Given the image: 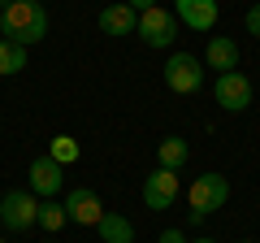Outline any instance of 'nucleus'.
I'll return each mask as SVG.
<instances>
[{"label": "nucleus", "instance_id": "nucleus-1", "mask_svg": "<svg viewBox=\"0 0 260 243\" xmlns=\"http://www.w3.org/2000/svg\"><path fill=\"white\" fill-rule=\"evenodd\" d=\"M0 35L9 39V44H39L48 35V13L39 0H9L5 9H0Z\"/></svg>", "mask_w": 260, "mask_h": 243}, {"label": "nucleus", "instance_id": "nucleus-2", "mask_svg": "<svg viewBox=\"0 0 260 243\" xmlns=\"http://www.w3.org/2000/svg\"><path fill=\"white\" fill-rule=\"evenodd\" d=\"M186 200H191V208H186V222L200 226L208 213H217V208L230 200V183H225L221 174H200L191 183V191H186Z\"/></svg>", "mask_w": 260, "mask_h": 243}, {"label": "nucleus", "instance_id": "nucleus-3", "mask_svg": "<svg viewBox=\"0 0 260 243\" xmlns=\"http://www.w3.org/2000/svg\"><path fill=\"white\" fill-rule=\"evenodd\" d=\"M39 222V200L35 191H5V200H0V226L13 234H26L30 226Z\"/></svg>", "mask_w": 260, "mask_h": 243}, {"label": "nucleus", "instance_id": "nucleus-4", "mask_svg": "<svg viewBox=\"0 0 260 243\" xmlns=\"http://www.w3.org/2000/svg\"><path fill=\"white\" fill-rule=\"evenodd\" d=\"M165 87L178 96H195L200 87H204V70H200V56L191 52H174L165 61Z\"/></svg>", "mask_w": 260, "mask_h": 243}, {"label": "nucleus", "instance_id": "nucleus-5", "mask_svg": "<svg viewBox=\"0 0 260 243\" xmlns=\"http://www.w3.org/2000/svg\"><path fill=\"white\" fill-rule=\"evenodd\" d=\"M135 35H139L148 48H169V44L178 39V18L156 5V9L139 13V31H135Z\"/></svg>", "mask_w": 260, "mask_h": 243}, {"label": "nucleus", "instance_id": "nucleus-6", "mask_svg": "<svg viewBox=\"0 0 260 243\" xmlns=\"http://www.w3.org/2000/svg\"><path fill=\"white\" fill-rule=\"evenodd\" d=\"M213 96H217V104H221L225 113H243V109L251 104V83H247V74L230 70V74H217Z\"/></svg>", "mask_w": 260, "mask_h": 243}, {"label": "nucleus", "instance_id": "nucleus-7", "mask_svg": "<svg viewBox=\"0 0 260 243\" xmlns=\"http://www.w3.org/2000/svg\"><path fill=\"white\" fill-rule=\"evenodd\" d=\"M178 191H182V183H178L174 169H156V174L143 178V204L156 208V213H165L169 204L178 200Z\"/></svg>", "mask_w": 260, "mask_h": 243}, {"label": "nucleus", "instance_id": "nucleus-8", "mask_svg": "<svg viewBox=\"0 0 260 243\" xmlns=\"http://www.w3.org/2000/svg\"><path fill=\"white\" fill-rule=\"evenodd\" d=\"M61 169H65V165H56L52 157H39V161H30V169H26V174H30V178H26V187L35 191L39 200H52L56 191H61V178H65Z\"/></svg>", "mask_w": 260, "mask_h": 243}, {"label": "nucleus", "instance_id": "nucleus-9", "mask_svg": "<svg viewBox=\"0 0 260 243\" xmlns=\"http://www.w3.org/2000/svg\"><path fill=\"white\" fill-rule=\"evenodd\" d=\"M61 204H65V213H70V222H78V226H95L104 217V204H100V196H95L91 187H74Z\"/></svg>", "mask_w": 260, "mask_h": 243}, {"label": "nucleus", "instance_id": "nucleus-10", "mask_svg": "<svg viewBox=\"0 0 260 243\" xmlns=\"http://www.w3.org/2000/svg\"><path fill=\"white\" fill-rule=\"evenodd\" d=\"M174 18L191 31H213L217 26V0H174Z\"/></svg>", "mask_w": 260, "mask_h": 243}, {"label": "nucleus", "instance_id": "nucleus-11", "mask_svg": "<svg viewBox=\"0 0 260 243\" xmlns=\"http://www.w3.org/2000/svg\"><path fill=\"white\" fill-rule=\"evenodd\" d=\"M100 31H104V35H135V31H139V13L130 9L126 0L104 5V9H100Z\"/></svg>", "mask_w": 260, "mask_h": 243}, {"label": "nucleus", "instance_id": "nucleus-12", "mask_svg": "<svg viewBox=\"0 0 260 243\" xmlns=\"http://www.w3.org/2000/svg\"><path fill=\"white\" fill-rule=\"evenodd\" d=\"M204 66L217 70V74L239 70V44H234L230 35H213V39H208V52H204Z\"/></svg>", "mask_w": 260, "mask_h": 243}, {"label": "nucleus", "instance_id": "nucleus-13", "mask_svg": "<svg viewBox=\"0 0 260 243\" xmlns=\"http://www.w3.org/2000/svg\"><path fill=\"white\" fill-rule=\"evenodd\" d=\"M95 230H100V243H135V222L121 213H104Z\"/></svg>", "mask_w": 260, "mask_h": 243}, {"label": "nucleus", "instance_id": "nucleus-14", "mask_svg": "<svg viewBox=\"0 0 260 243\" xmlns=\"http://www.w3.org/2000/svg\"><path fill=\"white\" fill-rule=\"evenodd\" d=\"M186 157H191V148H186V139H178V135H165V139H160V148H156L160 169H174V174L186 165Z\"/></svg>", "mask_w": 260, "mask_h": 243}, {"label": "nucleus", "instance_id": "nucleus-15", "mask_svg": "<svg viewBox=\"0 0 260 243\" xmlns=\"http://www.w3.org/2000/svg\"><path fill=\"white\" fill-rule=\"evenodd\" d=\"M70 222V213H65V204H56V200H39V222L48 234H61V226Z\"/></svg>", "mask_w": 260, "mask_h": 243}, {"label": "nucleus", "instance_id": "nucleus-16", "mask_svg": "<svg viewBox=\"0 0 260 243\" xmlns=\"http://www.w3.org/2000/svg\"><path fill=\"white\" fill-rule=\"evenodd\" d=\"M26 70V48L0 39V74H22Z\"/></svg>", "mask_w": 260, "mask_h": 243}, {"label": "nucleus", "instance_id": "nucleus-17", "mask_svg": "<svg viewBox=\"0 0 260 243\" xmlns=\"http://www.w3.org/2000/svg\"><path fill=\"white\" fill-rule=\"evenodd\" d=\"M48 157H52L56 165H74V161L83 157V148H78V139H70V135H56L52 148H48Z\"/></svg>", "mask_w": 260, "mask_h": 243}, {"label": "nucleus", "instance_id": "nucleus-18", "mask_svg": "<svg viewBox=\"0 0 260 243\" xmlns=\"http://www.w3.org/2000/svg\"><path fill=\"white\" fill-rule=\"evenodd\" d=\"M243 22H247V31H251L256 39H260V5H251V9H247V18H243Z\"/></svg>", "mask_w": 260, "mask_h": 243}, {"label": "nucleus", "instance_id": "nucleus-19", "mask_svg": "<svg viewBox=\"0 0 260 243\" xmlns=\"http://www.w3.org/2000/svg\"><path fill=\"white\" fill-rule=\"evenodd\" d=\"M156 243H191V239H186L182 230H160V239H156Z\"/></svg>", "mask_w": 260, "mask_h": 243}, {"label": "nucleus", "instance_id": "nucleus-20", "mask_svg": "<svg viewBox=\"0 0 260 243\" xmlns=\"http://www.w3.org/2000/svg\"><path fill=\"white\" fill-rule=\"evenodd\" d=\"M126 5H130L135 13H148V9H156V0H126Z\"/></svg>", "mask_w": 260, "mask_h": 243}, {"label": "nucleus", "instance_id": "nucleus-21", "mask_svg": "<svg viewBox=\"0 0 260 243\" xmlns=\"http://www.w3.org/2000/svg\"><path fill=\"white\" fill-rule=\"evenodd\" d=\"M191 243H217V239H208V234H200V239H191Z\"/></svg>", "mask_w": 260, "mask_h": 243}, {"label": "nucleus", "instance_id": "nucleus-22", "mask_svg": "<svg viewBox=\"0 0 260 243\" xmlns=\"http://www.w3.org/2000/svg\"><path fill=\"white\" fill-rule=\"evenodd\" d=\"M5 5H9V0H0V9H5Z\"/></svg>", "mask_w": 260, "mask_h": 243}, {"label": "nucleus", "instance_id": "nucleus-23", "mask_svg": "<svg viewBox=\"0 0 260 243\" xmlns=\"http://www.w3.org/2000/svg\"><path fill=\"white\" fill-rule=\"evenodd\" d=\"M239 243H251V239H239Z\"/></svg>", "mask_w": 260, "mask_h": 243}, {"label": "nucleus", "instance_id": "nucleus-24", "mask_svg": "<svg viewBox=\"0 0 260 243\" xmlns=\"http://www.w3.org/2000/svg\"><path fill=\"white\" fill-rule=\"evenodd\" d=\"M0 243H5V239H0Z\"/></svg>", "mask_w": 260, "mask_h": 243}]
</instances>
